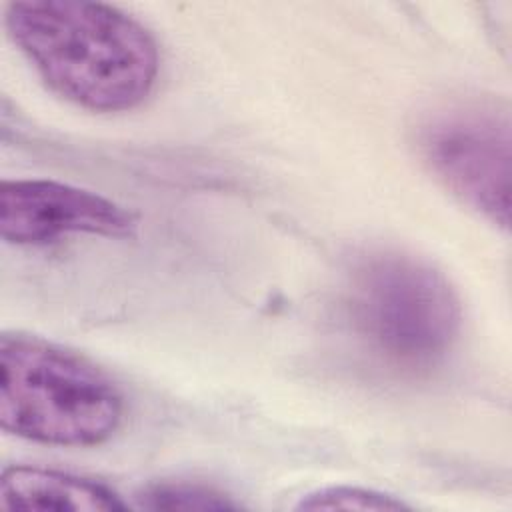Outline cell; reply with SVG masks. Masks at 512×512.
Masks as SVG:
<instances>
[{"label": "cell", "instance_id": "cell-6", "mask_svg": "<svg viewBox=\"0 0 512 512\" xmlns=\"http://www.w3.org/2000/svg\"><path fill=\"white\" fill-rule=\"evenodd\" d=\"M0 508L38 512H118L128 504L108 486L56 468L10 466L0 476Z\"/></svg>", "mask_w": 512, "mask_h": 512}, {"label": "cell", "instance_id": "cell-5", "mask_svg": "<svg viewBox=\"0 0 512 512\" xmlns=\"http://www.w3.org/2000/svg\"><path fill=\"white\" fill-rule=\"evenodd\" d=\"M136 216L110 198L56 180H4L0 236L8 244H46L68 234L128 238Z\"/></svg>", "mask_w": 512, "mask_h": 512}, {"label": "cell", "instance_id": "cell-8", "mask_svg": "<svg viewBox=\"0 0 512 512\" xmlns=\"http://www.w3.org/2000/svg\"><path fill=\"white\" fill-rule=\"evenodd\" d=\"M142 506L150 510H230L236 508L222 492L200 484L166 482L142 494Z\"/></svg>", "mask_w": 512, "mask_h": 512}, {"label": "cell", "instance_id": "cell-3", "mask_svg": "<svg viewBox=\"0 0 512 512\" xmlns=\"http://www.w3.org/2000/svg\"><path fill=\"white\" fill-rule=\"evenodd\" d=\"M124 398L110 376L78 352L40 336H0V426L48 446H96L114 436Z\"/></svg>", "mask_w": 512, "mask_h": 512}, {"label": "cell", "instance_id": "cell-1", "mask_svg": "<svg viewBox=\"0 0 512 512\" xmlns=\"http://www.w3.org/2000/svg\"><path fill=\"white\" fill-rule=\"evenodd\" d=\"M4 24L44 84L92 112H126L156 86L154 36L124 10L100 2H10Z\"/></svg>", "mask_w": 512, "mask_h": 512}, {"label": "cell", "instance_id": "cell-7", "mask_svg": "<svg viewBox=\"0 0 512 512\" xmlns=\"http://www.w3.org/2000/svg\"><path fill=\"white\" fill-rule=\"evenodd\" d=\"M298 510H368L388 512L410 508L396 496L362 486H326L300 498Z\"/></svg>", "mask_w": 512, "mask_h": 512}, {"label": "cell", "instance_id": "cell-2", "mask_svg": "<svg viewBox=\"0 0 512 512\" xmlns=\"http://www.w3.org/2000/svg\"><path fill=\"white\" fill-rule=\"evenodd\" d=\"M344 314L378 364L408 376L444 364L462 330V306L448 278L420 258L388 250L354 264Z\"/></svg>", "mask_w": 512, "mask_h": 512}, {"label": "cell", "instance_id": "cell-4", "mask_svg": "<svg viewBox=\"0 0 512 512\" xmlns=\"http://www.w3.org/2000/svg\"><path fill=\"white\" fill-rule=\"evenodd\" d=\"M416 150L462 204L500 228L510 222V120L496 102L456 98L434 106L416 128Z\"/></svg>", "mask_w": 512, "mask_h": 512}]
</instances>
